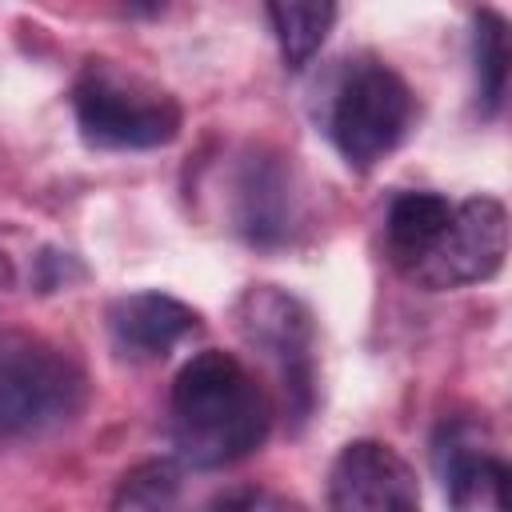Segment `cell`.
I'll use <instances>...</instances> for the list:
<instances>
[{"label": "cell", "instance_id": "9", "mask_svg": "<svg viewBox=\"0 0 512 512\" xmlns=\"http://www.w3.org/2000/svg\"><path fill=\"white\" fill-rule=\"evenodd\" d=\"M232 228L260 248L284 244L296 224V192L280 156L248 152L232 180Z\"/></svg>", "mask_w": 512, "mask_h": 512}, {"label": "cell", "instance_id": "17", "mask_svg": "<svg viewBox=\"0 0 512 512\" xmlns=\"http://www.w3.org/2000/svg\"><path fill=\"white\" fill-rule=\"evenodd\" d=\"M16 288V268H12V260H8V252L0 248V300L8 296Z\"/></svg>", "mask_w": 512, "mask_h": 512}, {"label": "cell", "instance_id": "16", "mask_svg": "<svg viewBox=\"0 0 512 512\" xmlns=\"http://www.w3.org/2000/svg\"><path fill=\"white\" fill-rule=\"evenodd\" d=\"M212 508H296V500L276 496L268 488H232V492L212 496Z\"/></svg>", "mask_w": 512, "mask_h": 512}, {"label": "cell", "instance_id": "10", "mask_svg": "<svg viewBox=\"0 0 512 512\" xmlns=\"http://www.w3.org/2000/svg\"><path fill=\"white\" fill-rule=\"evenodd\" d=\"M200 328V312L168 292H128L108 304L112 348L128 360H164Z\"/></svg>", "mask_w": 512, "mask_h": 512}, {"label": "cell", "instance_id": "8", "mask_svg": "<svg viewBox=\"0 0 512 512\" xmlns=\"http://www.w3.org/2000/svg\"><path fill=\"white\" fill-rule=\"evenodd\" d=\"M416 504V472L392 444L352 440L328 468V508L336 512H412Z\"/></svg>", "mask_w": 512, "mask_h": 512}, {"label": "cell", "instance_id": "7", "mask_svg": "<svg viewBox=\"0 0 512 512\" xmlns=\"http://www.w3.org/2000/svg\"><path fill=\"white\" fill-rule=\"evenodd\" d=\"M432 472L456 508H508V464L476 416H448L432 436Z\"/></svg>", "mask_w": 512, "mask_h": 512}, {"label": "cell", "instance_id": "1", "mask_svg": "<svg viewBox=\"0 0 512 512\" xmlns=\"http://www.w3.org/2000/svg\"><path fill=\"white\" fill-rule=\"evenodd\" d=\"M172 444L188 468L212 472L252 456L272 432V400L220 348L196 352L172 380Z\"/></svg>", "mask_w": 512, "mask_h": 512}, {"label": "cell", "instance_id": "15", "mask_svg": "<svg viewBox=\"0 0 512 512\" xmlns=\"http://www.w3.org/2000/svg\"><path fill=\"white\" fill-rule=\"evenodd\" d=\"M88 272H84V264L72 256V252H40V260H36V284H40V292H56V288H68L72 280H84Z\"/></svg>", "mask_w": 512, "mask_h": 512}, {"label": "cell", "instance_id": "11", "mask_svg": "<svg viewBox=\"0 0 512 512\" xmlns=\"http://www.w3.org/2000/svg\"><path fill=\"white\" fill-rule=\"evenodd\" d=\"M268 24L288 68H304L328 40L340 0H264Z\"/></svg>", "mask_w": 512, "mask_h": 512}, {"label": "cell", "instance_id": "14", "mask_svg": "<svg viewBox=\"0 0 512 512\" xmlns=\"http://www.w3.org/2000/svg\"><path fill=\"white\" fill-rule=\"evenodd\" d=\"M184 488V472L176 460L156 456V460H140L136 468H128L112 492V508H172L180 500Z\"/></svg>", "mask_w": 512, "mask_h": 512}, {"label": "cell", "instance_id": "5", "mask_svg": "<svg viewBox=\"0 0 512 512\" xmlns=\"http://www.w3.org/2000/svg\"><path fill=\"white\" fill-rule=\"evenodd\" d=\"M412 88L404 76L380 60H364L348 68L328 108V136L348 168H376L412 124Z\"/></svg>", "mask_w": 512, "mask_h": 512}, {"label": "cell", "instance_id": "3", "mask_svg": "<svg viewBox=\"0 0 512 512\" xmlns=\"http://www.w3.org/2000/svg\"><path fill=\"white\" fill-rule=\"evenodd\" d=\"M88 380L80 364L44 336L0 328V440H28L80 416Z\"/></svg>", "mask_w": 512, "mask_h": 512}, {"label": "cell", "instance_id": "12", "mask_svg": "<svg viewBox=\"0 0 512 512\" xmlns=\"http://www.w3.org/2000/svg\"><path fill=\"white\" fill-rule=\"evenodd\" d=\"M508 20L496 8L472 16V76H476V112L492 120L508 96Z\"/></svg>", "mask_w": 512, "mask_h": 512}, {"label": "cell", "instance_id": "4", "mask_svg": "<svg viewBox=\"0 0 512 512\" xmlns=\"http://www.w3.org/2000/svg\"><path fill=\"white\" fill-rule=\"evenodd\" d=\"M232 324L240 340L276 368L284 408L296 424H304L316 400V364H312L316 324L308 304L276 284H252L232 304Z\"/></svg>", "mask_w": 512, "mask_h": 512}, {"label": "cell", "instance_id": "18", "mask_svg": "<svg viewBox=\"0 0 512 512\" xmlns=\"http://www.w3.org/2000/svg\"><path fill=\"white\" fill-rule=\"evenodd\" d=\"M132 12H140V16H156L160 8H164V0H124Z\"/></svg>", "mask_w": 512, "mask_h": 512}, {"label": "cell", "instance_id": "13", "mask_svg": "<svg viewBox=\"0 0 512 512\" xmlns=\"http://www.w3.org/2000/svg\"><path fill=\"white\" fill-rule=\"evenodd\" d=\"M452 216V204L440 196V192H400L392 204H388V220H384V232H388V248L396 256V264L408 272L420 252L440 236V228L448 224Z\"/></svg>", "mask_w": 512, "mask_h": 512}, {"label": "cell", "instance_id": "6", "mask_svg": "<svg viewBox=\"0 0 512 512\" xmlns=\"http://www.w3.org/2000/svg\"><path fill=\"white\" fill-rule=\"evenodd\" d=\"M508 256V208L496 196H468L452 204L440 236L420 252L408 276L428 292L484 284L504 268Z\"/></svg>", "mask_w": 512, "mask_h": 512}, {"label": "cell", "instance_id": "2", "mask_svg": "<svg viewBox=\"0 0 512 512\" xmlns=\"http://www.w3.org/2000/svg\"><path fill=\"white\" fill-rule=\"evenodd\" d=\"M72 112L80 136L92 148H112V152L164 148L180 136L184 124V112L172 92L96 56L84 60L72 84Z\"/></svg>", "mask_w": 512, "mask_h": 512}]
</instances>
